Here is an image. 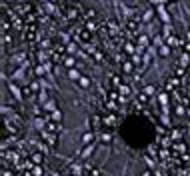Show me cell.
<instances>
[{"mask_svg": "<svg viewBox=\"0 0 190 176\" xmlns=\"http://www.w3.org/2000/svg\"><path fill=\"white\" fill-rule=\"evenodd\" d=\"M90 122H92V126H94V130H100V128H102V122H100V116H98V114L92 116Z\"/></svg>", "mask_w": 190, "mask_h": 176, "instance_id": "obj_1", "label": "cell"}, {"mask_svg": "<svg viewBox=\"0 0 190 176\" xmlns=\"http://www.w3.org/2000/svg\"><path fill=\"white\" fill-rule=\"evenodd\" d=\"M104 124H106V126H114V124H116V116H114V114H108V116L104 118Z\"/></svg>", "mask_w": 190, "mask_h": 176, "instance_id": "obj_2", "label": "cell"}, {"mask_svg": "<svg viewBox=\"0 0 190 176\" xmlns=\"http://www.w3.org/2000/svg\"><path fill=\"white\" fill-rule=\"evenodd\" d=\"M78 84H80L82 88H88V86H90V78H88V76H80Z\"/></svg>", "mask_w": 190, "mask_h": 176, "instance_id": "obj_3", "label": "cell"}, {"mask_svg": "<svg viewBox=\"0 0 190 176\" xmlns=\"http://www.w3.org/2000/svg\"><path fill=\"white\" fill-rule=\"evenodd\" d=\"M92 140H94V134H92V132H86V134L82 136V142L84 144H92Z\"/></svg>", "mask_w": 190, "mask_h": 176, "instance_id": "obj_4", "label": "cell"}, {"mask_svg": "<svg viewBox=\"0 0 190 176\" xmlns=\"http://www.w3.org/2000/svg\"><path fill=\"white\" fill-rule=\"evenodd\" d=\"M30 158H32V162L36 164V166H38V164L42 162V160H44V158H42V154H40V152H36V154H32V156H30Z\"/></svg>", "mask_w": 190, "mask_h": 176, "instance_id": "obj_5", "label": "cell"}, {"mask_svg": "<svg viewBox=\"0 0 190 176\" xmlns=\"http://www.w3.org/2000/svg\"><path fill=\"white\" fill-rule=\"evenodd\" d=\"M68 76H70L72 80H80V74H78V70H74V68H70V70H68Z\"/></svg>", "mask_w": 190, "mask_h": 176, "instance_id": "obj_6", "label": "cell"}, {"mask_svg": "<svg viewBox=\"0 0 190 176\" xmlns=\"http://www.w3.org/2000/svg\"><path fill=\"white\" fill-rule=\"evenodd\" d=\"M80 40L88 42V40H90V32H88V30H80Z\"/></svg>", "mask_w": 190, "mask_h": 176, "instance_id": "obj_7", "label": "cell"}, {"mask_svg": "<svg viewBox=\"0 0 190 176\" xmlns=\"http://www.w3.org/2000/svg\"><path fill=\"white\" fill-rule=\"evenodd\" d=\"M118 92H120V94H122V96H128V94H130V88H128V86H124V84H122V86L118 88Z\"/></svg>", "mask_w": 190, "mask_h": 176, "instance_id": "obj_8", "label": "cell"}, {"mask_svg": "<svg viewBox=\"0 0 190 176\" xmlns=\"http://www.w3.org/2000/svg\"><path fill=\"white\" fill-rule=\"evenodd\" d=\"M62 120V114H60V110H54L52 112V122H60Z\"/></svg>", "mask_w": 190, "mask_h": 176, "instance_id": "obj_9", "label": "cell"}, {"mask_svg": "<svg viewBox=\"0 0 190 176\" xmlns=\"http://www.w3.org/2000/svg\"><path fill=\"white\" fill-rule=\"evenodd\" d=\"M64 66L68 68V70H70V68L74 66V58H70V56H68V58H66V60H64Z\"/></svg>", "mask_w": 190, "mask_h": 176, "instance_id": "obj_10", "label": "cell"}, {"mask_svg": "<svg viewBox=\"0 0 190 176\" xmlns=\"http://www.w3.org/2000/svg\"><path fill=\"white\" fill-rule=\"evenodd\" d=\"M112 140V134L110 132H104V134H102V142H110Z\"/></svg>", "mask_w": 190, "mask_h": 176, "instance_id": "obj_11", "label": "cell"}, {"mask_svg": "<svg viewBox=\"0 0 190 176\" xmlns=\"http://www.w3.org/2000/svg\"><path fill=\"white\" fill-rule=\"evenodd\" d=\"M188 62H190V56H186V54H184V56H182V60H180V64H182V66L186 68V66H188Z\"/></svg>", "mask_w": 190, "mask_h": 176, "instance_id": "obj_12", "label": "cell"}, {"mask_svg": "<svg viewBox=\"0 0 190 176\" xmlns=\"http://www.w3.org/2000/svg\"><path fill=\"white\" fill-rule=\"evenodd\" d=\"M124 50H126V52H130V54H132V52H134V46H132L130 42H126V44H124Z\"/></svg>", "mask_w": 190, "mask_h": 176, "instance_id": "obj_13", "label": "cell"}, {"mask_svg": "<svg viewBox=\"0 0 190 176\" xmlns=\"http://www.w3.org/2000/svg\"><path fill=\"white\" fill-rule=\"evenodd\" d=\"M124 72H132V62H124Z\"/></svg>", "mask_w": 190, "mask_h": 176, "instance_id": "obj_14", "label": "cell"}, {"mask_svg": "<svg viewBox=\"0 0 190 176\" xmlns=\"http://www.w3.org/2000/svg\"><path fill=\"white\" fill-rule=\"evenodd\" d=\"M86 30H88V32H90V30H96V24L88 20V24H86Z\"/></svg>", "mask_w": 190, "mask_h": 176, "instance_id": "obj_15", "label": "cell"}, {"mask_svg": "<svg viewBox=\"0 0 190 176\" xmlns=\"http://www.w3.org/2000/svg\"><path fill=\"white\" fill-rule=\"evenodd\" d=\"M32 174H34V176H40V174H42V170H40V166H34V168H32Z\"/></svg>", "mask_w": 190, "mask_h": 176, "instance_id": "obj_16", "label": "cell"}, {"mask_svg": "<svg viewBox=\"0 0 190 176\" xmlns=\"http://www.w3.org/2000/svg\"><path fill=\"white\" fill-rule=\"evenodd\" d=\"M94 16H96V12H94V10H86V18H88V20H90V18H94Z\"/></svg>", "mask_w": 190, "mask_h": 176, "instance_id": "obj_17", "label": "cell"}, {"mask_svg": "<svg viewBox=\"0 0 190 176\" xmlns=\"http://www.w3.org/2000/svg\"><path fill=\"white\" fill-rule=\"evenodd\" d=\"M178 78H170V82H168V84H166V86H168V88H172V86H176V84H178Z\"/></svg>", "mask_w": 190, "mask_h": 176, "instance_id": "obj_18", "label": "cell"}, {"mask_svg": "<svg viewBox=\"0 0 190 176\" xmlns=\"http://www.w3.org/2000/svg\"><path fill=\"white\" fill-rule=\"evenodd\" d=\"M160 54H162V56H168V48H166V46H160Z\"/></svg>", "mask_w": 190, "mask_h": 176, "instance_id": "obj_19", "label": "cell"}, {"mask_svg": "<svg viewBox=\"0 0 190 176\" xmlns=\"http://www.w3.org/2000/svg\"><path fill=\"white\" fill-rule=\"evenodd\" d=\"M36 74H38V76L44 74V66H36Z\"/></svg>", "mask_w": 190, "mask_h": 176, "instance_id": "obj_20", "label": "cell"}, {"mask_svg": "<svg viewBox=\"0 0 190 176\" xmlns=\"http://www.w3.org/2000/svg\"><path fill=\"white\" fill-rule=\"evenodd\" d=\"M68 52H76V44H68Z\"/></svg>", "mask_w": 190, "mask_h": 176, "instance_id": "obj_21", "label": "cell"}, {"mask_svg": "<svg viewBox=\"0 0 190 176\" xmlns=\"http://www.w3.org/2000/svg\"><path fill=\"white\" fill-rule=\"evenodd\" d=\"M142 176H150V170H144V172H142Z\"/></svg>", "mask_w": 190, "mask_h": 176, "instance_id": "obj_22", "label": "cell"}, {"mask_svg": "<svg viewBox=\"0 0 190 176\" xmlns=\"http://www.w3.org/2000/svg\"><path fill=\"white\" fill-rule=\"evenodd\" d=\"M4 176H12V172H4Z\"/></svg>", "mask_w": 190, "mask_h": 176, "instance_id": "obj_23", "label": "cell"}, {"mask_svg": "<svg viewBox=\"0 0 190 176\" xmlns=\"http://www.w3.org/2000/svg\"><path fill=\"white\" fill-rule=\"evenodd\" d=\"M52 176H60V174H52Z\"/></svg>", "mask_w": 190, "mask_h": 176, "instance_id": "obj_24", "label": "cell"}, {"mask_svg": "<svg viewBox=\"0 0 190 176\" xmlns=\"http://www.w3.org/2000/svg\"><path fill=\"white\" fill-rule=\"evenodd\" d=\"M8 2H12V0H8Z\"/></svg>", "mask_w": 190, "mask_h": 176, "instance_id": "obj_25", "label": "cell"}]
</instances>
